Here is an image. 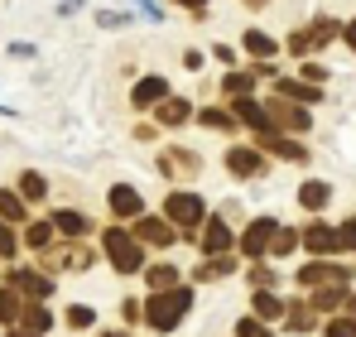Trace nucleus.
I'll list each match as a JSON object with an SVG mask.
<instances>
[{"label": "nucleus", "instance_id": "nucleus-21", "mask_svg": "<svg viewBox=\"0 0 356 337\" xmlns=\"http://www.w3.org/2000/svg\"><path fill=\"white\" fill-rule=\"evenodd\" d=\"M54 226H58V231H67V236H87V217H82V212H72V207H67V212H58V217H54Z\"/></svg>", "mask_w": 356, "mask_h": 337}, {"label": "nucleus", "instance_id": "nucleus-17", "mask_svg": "<svg viewBox=\"0 0 356 337\" xmlns=\"http://www.w3.org/2000/svg\"><path fill=\"white\" fill-rule=\"evenodd\" d=\"M87 246H67V251H58V256H49V265L58 270V265H67V270H87Z\"/></svg>", "mask_w": 356, "mask_h": 337}, {"label": "nucleus", "instance_id": "nucleus-1", "mask_svg": "<svg viewBox=\"0 0 356 337\" xmlns=\"http://www.w3.org/2000/svg\"><path fill=\"white\" fill-rule=\"evenodd\" d=\"M298 284L313 289V294H308L313 308H337V304L347 299V289H352V270L337 265V260H313V265L298 270Z\"/></svg>", "mask_w": 356, "mask_h": 337}, {"label": "nucleus", "instance_id": "nucleus-32", "mask_svg": "<svg viewBox=\"0 0 356 337\" xmlns=\"http://www.w3.org/2000/svg\"><path fill=\"white\" fill-rule=\"evenodd\" d=\"M197 120H202V125H212V130H236V120H232L227 111H202Z\"/></svg>", "mask_w": 356, "mask_h": 337}, {"label": "nucleus", "instance_id": "nucleus-7", "mask_svg": "<svg viewBox=\"0 0 356 337\" xmlns=\"http://www.w3.org/2000/svg\"><path fill=\"white\" fill-rule=\"evenodd\" d=\"M332 34H337V19H327V15H323V19H313V29H298L294 39H289V49H294V54H308V49H323V44H327Z\"/></svg>", "mask_w": 356, "mask_h": 337}, {"label": "nucleus", "instance_id": "nucleus-19", "mask_svg": "<svg viewBox=\"0 0 356 337\" xmlns=\"http://www.w3.org/2000/svg\"><path fill=\"white\" fill-rule=\"evenodd\" d=\"M298 203H303L308 212H318V207L327 203V183H313V178H308V183L298 188Z\"/></svg>", "mask_w": 356, "mask_h": 337}, {"label": "nucleus", "instance_id": "nucleus-42", "mask_svg": "<svg viewBox=\"0 0 356 337\" xmlns=\"http://www.w3.org/2000/svg\"><path fill=\"white\" fill-rule=\"evenodd\" d=\"M342 304H347V313H356V294H347V299H342Z\"/></svg>", "mask_w": 356, "mask_h": 337}, {"label": "nucleus", "instance_id": "nucleus-13", "mask_svg": "<svg viewBox=\"0 0 356 337\" xmlns=\"http://www.w3.org/2000/svg\"><path fill=\"white\" fill-rule=\"evenodd\" d=\"M164 97H169V82H164V77H145V82H135V92H130L135 107H159Z\"/></svg>", "mask_w": 356, "mask_h": 337}, {"label": "nucleus", "instance_id": "nucleus-8", "mask_svg": "<svg viewBox=\"0 0 356 337\" xmlns=\"http://www.w3.org/2000/svg\"><path fill=\"white\" fill-rule=\"evenodd\" d=\"M135 236H140L145 246H159V251L174 246V226L164 222V217H140V222H135Z\"/></svg>", "mask_w": 356, "mask_h": 337}, {"label": "nucleus", "instance_id": "nucleus-35", "mask_svg": "<svg viewBox=\"0 0 356 337\" xmlns=\"http://www.w3.org/2000/svg\"><path fill=\"white\" fill-rule=\"evenodd\" d=\"M327 337H356V313L352 318H337V323L327 328Z\"/></svg>", "mask_w": 356, "mask_h": 337}, {"label": "nucleus", "instance_id": "nucleus-34", "mask_svg": "<svg viewBox=\"0 0 356 337\" xmlns=\"http://www.w3.org/2000/svg\"><path fill=\"white\" fill-rule=\"evenodd\" d=\"M227 270H236V260H212V265L197 270V280H217V275H227Z\"/></svg>", "mask_w": 356, "mask_h": 337}, {"label": "nucleus", "instance_id": "nucleus-36", "mask_svg": "<svg viewBox=\"0 0 356 337\" xmlns=\"http://www.w3.org/2000/svg\"><path fill=\"white\" fill-rule=\"evenodd\" d=\"M289 328H294V333H308V308H303V304L289 313Z\"/></svg>", "mask_w": 356, "mask_h": 337}, {"label": "nucleus", "instance_id": "nucleus-33", "mask_svg": "<svg viewBox=\"0 0 356 337\" xmlns=\"http://www.w3.org/2000/svg\"><path fill=\"white\" fill-rule=\"evenodd\" d=\"M67 323H72V328H92V323H97V313H92L87 304H77V308H67Z\"/></svg>", "mask_w": 356, "mask_h": 337}, {"label": "nucleus", "instance_id": "nucleus-6", "mask_svg": "<svg viewBox=\"0 0 356 337\" xmlns=\"http://www.w3.org/2000/svg\"><path fill=\"white\" fill-rule=\"evenodd\" d=\"M232 107H236V120H245V125H250L260 140H265V135H275V116L265 111L260 102H250V92H245V97H236Z\"/></svg>", "mask_w": 356, "mask_h": 337}, {"label": "nucleus", "instance_id": "nucleus-38", "mask_svg": "<svg viewBox=\"0 0 356 337\" xmlns=\"http://www.w3.org/2000/svg\"><path fill=\"white\" fill-rule=\"evenodd\" d=\"M342 246H347V251H356V217L342 226Z\"/></svg>", "mask_w": 356, "mask_h": 337}, {"label": "nucleus", "instance_id": "nucleus-37", "mask_svg": "<svg viewBox=\"0 0 356 337\" xmlns=\"http://www.w3.org/2000/svg\"><path fill=\"white\" fill-rule=\"evenodd\" d=\"M0 256H15V236H10V226L0 222Z\"/></svg>", "mask_w": 356, "mask_h": 337}, {"label": "nucleus", "instance_id": "nucleus-27", "mask_svg": "<svg viewBox=\"0 0 356 337\" xmlns=\"http://www.w3.org/2000/svg\"><path fill=\"white\" fill-rule=\"evenodd\" d=\"M19 193H24V203H39V198L49 193V183H44V173H24V178H19Z\"/></svg>", "mask_w": 356, "mask_h": 337}, {"label": "nucleus", "instance_id": "nucleus-14", "mask_svg": "<svg viewBox=\"0 0 356 337\" xmlns=\"http://www.w3.org/2000/svg\"><path fill=\"white\" fill-rule=\"evenodd\" d=\"M15 289H24V294H29V299H49V294H54V280H49V275H39V270H15Z\"/></svg>", "mask_w": 356, "mask_h": 337}, {"label": "nucleus", "instance_id": "nucleus-43", "mask_svg": "<svg viewBox=\"0 0 356 337\" xmlns=\"http://www.w3.org/2000/svg\"><path fill=\"white\" fill-rule=\"evenodd\" d=\"M183 5H193V10H202V5H207V0H183Z\"/></svg>", "mask_w": 356, "mask_h": 337}, {"label": "nucleus", "instance_id": "nucleus-40", "mask_svg": "<svg viewBox=\"0 0 356 337\" xmlns=\"http://www.w3.org/2000/svg\"><path fill=\"white\" fill-rule=\"evenodd\" d=\"M342 39H347V49H356V19L347 24V29H342Z\"/></svg>", "mask_w": 356, "mask_h": 337}, {"label": "nucleus", "instance_id": "nucleus-31", "mask_svg": "<svg viewBox=\"0 0 356 337\" xmlns=\"http://www.w3.org/2000/svg\"><path fill=\"white\" fill-rule=\"evenodd\" d=\"M236 337H275V333L265 328V318H241V323H236Z\"/></svg>", "mask_w": 356, "mask_h": 337}, {"label": "nucleus", "instance_id": "nucleus-2", "mask_svg": "<svg viewBox=\"0 0 356 337\" xmlns=\"http://www.w3.org/2000/svg\"><path fill=\"white\" fill-rule=\"evenodd\" d=\"M193 308V294L183 289V284H174V289H159L149 304H145V323L154 328V333H174L178 318Z\"/></svg>", "mask_w": 356, "mask_h": 337}, {"label": "nucleus", "instance_id": "nucleus-25", "mask_svg": "<svg viewBox=\"0 0 356 337\" xmlns=\"http://www.w3.org/2000/svg\"><path fill=\"white\" fill-rule=\"evenodd\" d=\"M145 275H149V289H154V294H159V289H174V284H178V270H174V265H149Z\"/></svg>", "mask_w": 356, "mask_h": 337}, {"label": "nucleus", "instance_id": "nucleus-39", "mask_svg": "<svg viewBox=\"0 0 356 337\" xmlns=\"http://www.w3.org/2000/svg\"><path fill=\"white\" fill-rule=\"evenodd\" d=\"M250 280H255V289H270V284H275V275H270V270H265V265H260V270H255V275H250Z\"/></svg>", "mask_w": 356, "mask_h": 337}, {"label": "nucleus", "instance_id": "nucleus-18", "mask_svg": "<svg viewBox=\"0 0 356 337\" xmlns=\"http://www.w3.org/2000/svg\"><path fill=\"white\" fill-rule=\"evenodd\" d=\"M255 318H265V323H275V318H284V304L270 294V289H260L255 294Z\"/></svg>", "mask_w": 356, "mask_h": 337}, {"label": "nucleus", "instance_id": "nucleus-26", "mask_svg": "<svg viewBox=\"0 0 356 337\" xmlns=\"http://www.w3.org/2000/svg\"><path fill=\"white\" fill-rule=\"evenodd\" d=\"M280 97H294V102H318V82H280Z\"/></svg>", "mask_w": 356, "mask_h": 337}, {"label": "nucleus", "instance_id": "nucleus-23", "mask_svg": "<svg viewBox=\"0 0 356 337\" xmlns=\"http://www.w3.org/2000/svg\"><path fill=\"white\" fill-rule=\"evenodd\" d=\"M19 318H24V328H34V333H49V328H54V318H49V308H44V304H29Z\"/></svg>", "mask_w": 356, "mask_h": 337}, {"label": "nucleus", "instance_id": "nucleus-5", "mask_svg": "<svg viewBox=\"0 0 356 337\" xmlns=\"http://www.w3.org/2000/svg\"><path fill=\"white\" fill-rule=\"evenodd\" d=\"M164 217H174L178 226H197L202 222V198H197V193H169Z\"/></svg>", "mask_w": 356, "mask_h": 337}, {"label": "nucleus", "instance_id": "nucleus-3", "mask_svg": "<svg viewBox=\"0 0 356 337\" xmlns=\"http://www.w3.org/2000/svg\"><path fill=\"white\" fill-rule=\"evenodd\" d=\"M102 246H106V256H111V265H116L120 275L145 270V251H140V241H135V236H125L120 226H111V231L102 236Z\"/></svg>", "mask_w": 356, "mask_h": 337}, {"label": "nucleus", "instance_id": "nucleus-20", "mask_svg": "<svg viewBox=\"0 0 356 337\" xmlns=\"http://www.w3.org/2000/svg\"><path fill=\"white\" fill-rule=\"evenodd\" d=\"M24 313V304H19V289L10 284V289H0V323H15Z\"/></svg>", "mask_w": 356, "mask_h": 337}, {"label": "nucleus", "instance_id": "nucleus-16", "mask_svg": "<svg viewBox=\"0 0 356 337\" xmlns=\"http://www.w3.org/2000/svg\"><path fill=\"white\" fill-rule=\"evenodd\" d=\"M188 111H193V107H188L183 97H164V102H159V125H183Z\"/></svg>", "mask_w": 356, "mask_h": 337}, {"label": "nucleus", "instance_id": "nucleus-22", "mask_svg": "<svg viewBox=\"0 0 356 337\" xmlns=\"http://www.w3.org/2000/svg\"><path fill=\"white\" fill-rule=\"evenodd\" d=\"M245 54L250 58H275V39L260 34V29H250V34H245Z\"/></svg>", "mask_w": 356, "mask_h": 337}, {"label": "nucleus", "instance_id": "nucleus-24", "mask_svg": "<svg viewBox=\"0 0 356 337\" xmlns=\"http://www.w3.org/2000/svg\"><path fill=\"white\" fill-rule=\"evenodd\" d=\"M0 217L5 222H24V193H0Z\"/></svg>", "mask_w": 356, "mask_h": 337}, {"label": "nucleus", "instance_id": "nucleus-10", "mask_svg": "<svg viewBox=\"0 0 356 337\" xmlns=\"http://www.w3.org/2000/svg\"><path fill=\"white\" fill-rule=\"evenodd\" d=\"M202 251L207 256H227L232 251V226L222 222V217H212V222L202 226Z\"/></svg>", "mask_w": 356, "mask_h": 337}, {"label": "nucleus", "instance_id": "nucleus-44", "mask_svg": "<svg viewBox=\"0 0 356 337\" xmlns=\"http://www.w3.org/2000/svg\"><path fill=\"white\" fill-rule=\"evenodd\" d=\"M102 337H130V333H102Z\"/></svg>", "mask_w": 356, "mask_h": 337}, {"label": "nucleus", "instance_id": "nucleus-30", "mask_svg": "<svg viewBox=\"0 0 356 337\" xmlns=\"http://www.w3.org/2000/svg\"><path fill=\"white\" fill-rule=\"evenodd\" d=\"M222 87H227V97H245V92L255 87V77H250V72H227Z\"/></svg>", "mask_w": 356, "mask_h": 337}, {"label": "nucleus", "instance_id": "nucleus-41", "mask_svg": "<svg viewBox=\"0 0 356 337\" xmlns=\"http://www.w3.org/2000/svg\"><path fill=\"white\" fill-rule=\"evenodd\" d=\"M10 337H44V333H34V328H24V323H19V328H15Z\"/></svg>", "mask_w": 356, "mask_h": 337}, {"label": "nucleus", "instance_id": "nucleus-15", "mask_svg": "<svg viewBox=\"0 0 356 337\" xmlns=\"http://www.w3.org/2000/svg\"><path fill=\"white\" fill-rule=\"evenodd\" d=\"M111 212H116V217H140V212H145V203H140V193H135V188L116 183V188H111Z\"/></svg>", "mask_w": 356, "mask_h": 337}, {"label": "nucleus", "instance_id": "nucleus-29", "mask_svg": "<svg viewBox=\"0 0 356 337\" xmlns=\"http://www.w3.org/2000/svg\"><path fill=\"white\" fill-rule=\"evenodd\" d=\"M24 241H29L34 251H49V241H54V226H49V222H34L29 231H24Z\"/></svg>", "mask_w": 356, "mask_h": 337}, {"label": "nucleus", "instance_id": "nucleus-45", "mask_svg": "<svg viewBox=\"0 0 356 337\" xmlns=\"http://www.w3.org/2000/svg\"><path fill=\"white\" fill-rule=\"evenodd\" d=\"M250 5H265V0H250Z\"/></svg>", "mask_w": 356, "mask_h": 337}, {"label": "nucleus", "instance_id": "nucleus-28", "mask_svg": "<svg viewBox=\"0 0 356 337\" xmlns=\"http://www.w3.org/2000/svg\"><path fill=\"white\" fill-rule=\"evenodd\" d=\"M260 145L275 150V155H284V159H303V145H289V140H280V135H265Z\"/></svg>", "mask_w": 356, "mask_h": 337}, {"label": "nucleus", "instance_id": "nucleus-9", "mask_svg": "<svg viewBox=\"0 0 356 337\" xmlns=\"http://www.w3.org/2000/svg\"><path fill=\"white\" fill-rule=\"evenodd\" d=\"M303 246H308V251H318V256H332V251H342V231L313 222L308 231H303Z\"/></svg>", "mask_w": 356, "mask_h": 337}, {"label": "nucleus", "instance_id": "nucleus-4", "mask_svg": "<svg viewBox=\"0 0 356 337\" xmlns=\"http://www.w3.org/2000/svg\"><path fill=\"white\" fill-rule=\"evenodd\" d=\"M275 236H280V226L275 217H260V222L245 226V236H241V256H250V260H260L270 246H275Z\"/></svg>", "mask_w": 356, "mask_h": 337}, {"label": "nucleus", "instance_id": "nucleus-12", "mask_svg": "<svg viewBox=\"0 0 356 337\" xmlns=\"http://www.w3.org/2000/svg\"><path fill=\"white\" fill-rule=\"evenodd\" d=\"M270 116H275L280 125H289V130H308V125H313V116L303 111L294 97H289V102H275V107H270Z\"/></svg>", "mask_w": 356, "mask_h": 337}, {"label": "nucleus", "instance_id": "nucleus-11", "mask_svg": "<svg viewBox=\"0 0 356 337\" xmlns=\"http://www.w3.org/2000/svg\"><path fill=\"white\" fill-rule=\"evenodd\" d=\"M227 168L241 173V178H260V173H265V159H260L255 150H227Z\"/></svg>", "mask_w": 356, "mask_h": 337}]
</instances>
